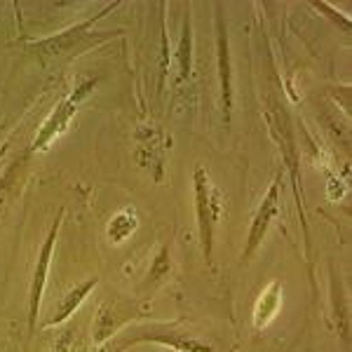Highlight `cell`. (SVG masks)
<instances>
[{
  "instance_id": "14",
  "label": "cell",
  "mask_w": 352,
  "mask_h": 352,
  "mask_svg": "<svg viewBox=\"0 0 352 352\" xmlns=\"http://www.w3.org/2000/svg\"><path fill=\"white\" fill-rule=\"evenodd\" d=\"M169 268H172V263H169V249H167V247H160L157 256L153 258V265H151V272H148V280H151V282H160L162 277H167V275H169Z\"/></svg>"
},
{
  "instance_id": "9",
  "label": "cell",
  "mask_w": 352,
  "mask_h": 352,
  "mask_svg": "<svg viewBox=\"0 0 352 352\" xmlns=\"http://www.w3.org/2000/svg\"><path fill=\"white\" fill-rule=\"evenodd\" d=\"M217 59H219V82H221V104H223L226 122H230L232 113V64H230V43L221 5H217Z\"/></svg>"
},
{
  "instance_id": "12",
  "label": "cell",
  "mask_w": 352,
  "mask_h": 352,
  "mask_svg": "<svg viewBox=\"0 0 352 352\" xmlns=\"http://www.w3.org/2000/svg\"><path fill=\"white\" fill-rule=\"evenodd\" d=\"M136 226H139V217H136L134 209H122V212H118L116 217L111 219L109 228H106V232H109V240L111 242H124L129 235L136 230Z\"/></svg>"
},
{
  "instance_id": "10",
  "label": "cell",
  "mask_w": 352,
  "mask_h": 352,
  "mask_svg": "<svg viewBox=\"0 0 352 352\" xmlns=\"http://www.w3.org/2000/svg\"><path fill=\"white\" fill-rule=\"evenodd\" d=\"M96 285H99V277H89V280L80 282L78 287H73L71 292L66 294V296H61V300L56 303V308L52 312V317H50V320L45 322V327H59V324H64L68 317H71L73 312L80 308L82 300L89 296V292H92Z\"/></svg>"
},
{
  "instance_id": "5",
  "label": "cell",
  "mask_w": 352,
  "mask_h": 352,
  "mask_svg": "<svg viewBox=\"0 0 352 352\" xmlns=\"http://www.w3.org/2000/svg\"><path fill=\"white\" fill-rule=\"evenodd\" d=\"M265 118H268V124H270L272 136H275L277 144H280L282 160H285L287 169H289V176H292L294 195H296V204H298V212H300V223H303L305 237H308V223H305L303 197H300V190H298V164H300V155H298V148H296V141H294L292 127H289V118L285 116V111L277 109L275 104H270V109H268V113H265Z\"/></svg>"
},
{
  "instance_id": "11",
  "label": "cell",
  "mask_w": 352,
  "mask_h": 352,
  "mask_svg": "<svg viewBox=\"0 0 352 352\" xmlns=\"http://www.w3.org/2000/svg\"><path fill=\"white\" fill-rule=\"evenodd\" d=\"M280 305H282V285L280 282H270L261 292L256 303H254V327L256 329L268 327L275 320L277 312H280Z\"/></svg>"
},
{
  "instance_id": "6",
  "label": "cell",
  "mask_w": 352,
  "mask_h": 352,
  "mask_svg": "<svg viewBox=\"0 0 352 352\" xmlns=\"http://www.w3.org/2000/svg\"><path fill=\"white\" fill-rule=\"evenodd\" d=\"M61 221H64V209H59L52 228H50L41 252H38L36 268H33L31 285H28V327H31V333L36 331V327H38V315H41L43 294H45V285H47L50 263H52V254H54V244H56V235H59V228H61Z\"/></svg>"
},
{
  "instance_id": "15",
  "label": "cell",
  "mask_w": 352,
  "mask_h": 352,
  "mask_svg": "<svg viewBox=\"0 0 352 352\" xmlns=\"http://www.w3.org/2000/svg\"><path fill=\"white\" fill-rule=\"evenodd\" d=\"M71 340H73L71 331H66L64 336H61L59 343H56V348L52 352H71Z\"/></svg>"
},
{
  "instance_id": "2",
  "label": "cell",
  "mask_w": 352,
  "mask_h": 352,
  "mask_svg": "<svg viewBox=\"0 0 352 352\" xmlns=\"http://www.w3.org/2000/svg\"><path fill=\"white\" fill-rule=\"evenodd\" d=\"M192 184H195V214H197V232H200L202 254L204 261L212 263L214 252V228L221 217V192L214 188L209 174L204 167H197L192 174Z\"/></svg>"
},
{
  "instance_id": "13",
  "label": "cell",
  "mask_w": 352,
  "mask_h": 352,
  "mask_svg": "<svg viewBox=\"0 0 352 352\" xmlns=\"http://www.w3.org/2000/svg\"><path fill=\"white\" fill-rule=\"evenodd\" d=\"M192 28H190V14L186 16V26H184V38H181V52H179V61H181V80L190 78V68H192Z\"/></svg>"
},
{
  "instance_id": "8",
  "label": "cell",
  "mask_w": 352,
  "mask_h": 352,
  "mask_svg": "<svg viewBox=\"0 0 352 352\" xmlns=\"http://www.w3.org/2000/svg\"><path fill=\"white\" fill-rule=\"evenodd\" d=\"M134 317H139V308L132 300L113 298L101 303L99 312L94 320V345H104L113 333H118L120 329L132 322Z\"/></svg>"
},
{
  "instance_id": "1",
  "label": "cell",
  "mask_w": 352,
  "mask_h": 352,
  "mask_svg": "<svg viewBox=\"0 0 352 352\" xmlns=\"http://www.w3.org/2000/svg\"><path fill=\"white\" fill-rule=\"evenodd\" d=\"M120 3H109L101 12H96L94 16L89 19L80 21V24L66 28V31L56 33V36H50V38H43V41H26L24 45L28 50H33L41 59L50 61V59H61V56H71V54H78L82 50H87L89 45H99L104 41H109L111 36H99L94 33L92 28L99 19H104L106 14L113 12Z\"/></svg>"
},
{
  "instance_id": "3",
  "label": "cell",
  "mask_w": 352,
  "mask_h": 352,
  "mask_svg": "<svg viewBox=\"0 0 352 352\" xmlns=\"http://www.w3.org/2000/svg\"><path fill=\"white\" fill-rule=\"evenodd\" d=\"M146 340H155L160 345H169L176 352H212L209 345L200 343L192 338L190 333L179 331L176 324H148V327H134L127 333H120L116 343H111L109 352H122L132 343H146Z\"/></svg>"
},
{
  "instance_id": "4",
  "label": "cell",
  "mask_w": 352,
  "mask_h": 352,
  "mask_svg": "<svg viewBox=\"0 0 352 352\" xmlns=\"http://www.w3.org/2000/svg\"><path fill=\"white\" fill-rule=\"evenodd\" d=\"M94 87H96V80H85L82 85H78L71 94L64 96V99L54 106V111L45 118V122L41 124V129H38L36 139H33V146H31L33 153L47 151L50 146L54 144L56 136H61L66 132V127L71 124L73 116H76L78 109H80V104L87 99L89 92H92Z\"/></svg>"
},
{
  "instance_id": "16",
  "label": "cell",
  "mask_w": 352,
  "mask_h": 352,
  "mask_svg": "<svg viewBox=\"0 0 352 352\" xmlns=\"http://www.w3.org/2000/svg\"><path fill=\"white\" fill-rule=\"evenodd\" d=\"M5 190H8V176H5V179L0 181V204L5 202Z\"/></svg>"
},
{
  "instance_id": "7",
  "label": "cell",
  "mask_w": 352,
  "mask_h": 352,
  "mask_svg": "<svg viewBox=\"0 0 352 352\" xmlns=\"http://www.w3.org/2000/svg\"><path fill=\"white\" fill-rule=\"evenodd\" d=\"M277 214H280V176H275V179L270 181V188L263 195V200H261L256 214H254V219H252L247 244H244V252H242L244 263H249V261L254 258V254L261 249V244H263L272 221L277 219Z\"/></svg>"
}]
</instances>
